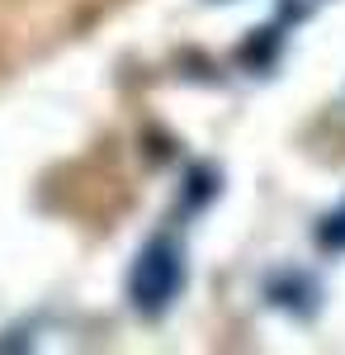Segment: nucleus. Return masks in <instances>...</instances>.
I'll use <instances>...</instances> for the list:
<instances>
[{"instance_id": "obj_2", "label": "nucleus", "mask_w": 345, "mask_h": 355, "mask_svg": "<svg viewBox=\"0 0 345 355\" xmlns=\"http://www.w3.org/2000/svg\"><path fill=\"white\" fill-rule=\"evenodd\" d=\"M317 242L326 246V251H345V209H336V214H326V218H321Z\"/></svg>"}, {"instance_id": "obj_1", "label": "nucleus", "mask_w": 345, "mask_h": 355, "mask_svg": "<svg viewBox=\"0 0 345 355\" xmlns=\"http://www.w3.org/2000/svg\"><path fill=\"white\" fill-rule=\"evenodd\" d=\"M180 289H185V251L170 237H152L142 246V256L133 261V275H128L133 308L147 313V318H161L170 303L180 299Z\"/></svg>"}]
</instances>
